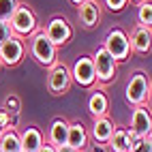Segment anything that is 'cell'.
<instances>
[{"label": "cell", "mask_w": 152, "mask_h": 152, "mask_svg": "<svg viewBox=\"0 0 152 152\" xmlns=\"http://www.w3.org/2000/svg\"><path fill=\"white\" fill-rule=\"evenodd\" d=\"M26 52L32 56V60L37 64H41L45 69L54 66L58 62V49L54 47V43L45 37L43 30H37L28 37V43H26Z\"/></svg>", "instance_id": "6da1fadb"}, {"label": "cell", "mask_w": 152, "mask_h": 152, "mask_svg": "<svg viewBox=\"0 0 152 152\" xmlns=\"http://www.w3.org/2000/svg\"><path fill=\"white\" fill-rule=\"evenodd\" d=\"M9 28H11V34L24 39V41L32 32H37L39 24H37V13L32 11V7L26 4V2H19L15 13L11 15V19H9Z\"/></svg>", "instance_id": "7a4b0ae2"}, {"label": "cell", "mask_w": 152, "mask_h": 152, "mask_svg": "<svg viewBox=\"0 0 152 152\" xmlns=\"http://www.w3.org/2000/svg\"><path fill=\"white\" fill-rule=\"evenodd\" d=\"M124 96H126V103L139 107V105H146L150 101V79L144 71H135L131 75L129 84L124 88Z\"/></svg>", "instance_id": "3957f363"}, {"label": "cell", "mask_w": 152, "mask_h": 152, "mask_svg": "<svg viewBox=\"0 0 152 152\" xmlns=\"http://www.w3.org/2000/svg\"><path fill=\"white\" fill-rule=\"evenodd\" d=\"M73 79H71V69L64 64V62H58L54 66L47 69V77H45V86H47V92L54 94V96H60V94H66Z\"/></svg>", "instance_id": "277c9868"}, {"label": "cell", "mask_w": 152, "mask_h": 152, "mask_svg": "<svg viewBox=\"0 0 152 152\" xmlns=\"http://www.w3.org/2000/svg\"><path fill=\"white\" fill-rule=\"evenodd\" d=\"M103 47L105 52L116 60V62H124V60H129L131 56V45H129V34L124 32L122 28H111L105 41H103Z\"/></svg>", "instance_id": "5b68a950"}, {"label": "cell", "mask_w": 152, "mask_h": 152, "mask_svg": "<svg viewBox=\"0 0 152 152\" xmlns=\"http://www.w3.org/2000/svg\"><path fill=\"white\" fill-rule=\"evenodd\" d=\"M92 66H94V75H96V84H109L114 82L116 71H118V62L111 58L103 45H99L92 52Z\"/></svg>", "instance_id": "8992f818"}, {"label": "cell", "mask_w": 152, "mask_h": 152, "mask_svg": "<svg viewBox=\"0 0 152 152\" xmlns=\"http://www.w3.org/2000/svg\"><path fill=\"white\" fill-rule=\"evenodd\" d=\"M43 32H45V37L49 39V41L54 43V47L58 49V47L66 45L71 39H73V26L69 24L66 17L56 15V17H52V19L47 22V26H45Z\"/></svg>", "instance_id": "52a82bcc"}, {"label": "cell", "mask_w": 152, "mask_h": 152, "mask_svg": "<svg viewBox=\"0 0 152 152\" xmlns=\"http://www.w3.org/2000/svg\"><path fill=\"white\" fill-rule=\"evenodd\" d=\"M26 56V41L11 34L0 45V64L2 66H17Z\"/></svg>", "instance_id": "ba28073f"}, {"label": "cell", "mask_w": 152, "mask_h": 152, "mask_svg": "<svg viewBox=\"0 0 152 152\" xmlns=\"http://www.w3.org/2000/svg\"><path fill=\"white\" fill-rule=\"evenodd\" d=\"M71 79H73L77 86H82V88H92L96 84L92 58L90 56H79L73 62V66H71Z\"/></svg>", "instance_id": "9c48e42d"}, {"label": "cell", "mask_w": 152, "mask_h": 152, "mask_svg": "<svg viewBox=\"0 0 152 152\" xmlns=\"http://www.w3.org/2000/svg\"><path fill=\"white\" fill-rule=\"evenodd\" d=\"M129 131H131V133H135L137 137H146V135L152 133V116H150V109L146 105L133 107V111H131Z\"/></svg>", "instance_id": "30bf717a"}, {"label": "cell", "mask_w": 152, "mask_h": 152, "mask_svg": "<svg viewBox=\"0 0 152 152\" xmlns=\"http://www.w3.org/2000/svg\"><path fill=\"white\" fill-rule=\"evenodd\" d=\"M77 17L82 28H96L103 17V7L99 0H86L84 4L77 7Z\"/></svg>", "instance_id": "8fae6325"}, {"label": "cell", "mask_w": 152, "mask_h": 152, "mask_svg": "<svg viewBox=\"0 0 152 152\" xmlns=\"http://www.w3.org/2000/svg\"><path fill=\"white\" fill-rule=\"evenodd\" d=\"M129 45L131 52L137 54H148L150 45H152V28H144V26H135L129 34Z\"/></svg>", "instance_id": "7c38bea8"}, {"label": "cell", "mask_w": 152, "mask_h": 152, "mask_svg": "<svg viewBox=\"0 0 152 152\" xmlns=\"http://www.w3.org/2000/svg\"><path fill=\"white\" fill-rule=\"evenodd\" d=\"M90 144V137H88V131L86 126L75 120V122H69V133H66V146H71L77 152H84Z\"/></svg>", "instance_id": "4fadbf2b"}, {"label": "cell", "mask_w": 152, "mask_h": 152, "mask_svg": "<svg viewBox=\"0 0 152 152\" xmlns=\"http://www.w3.org/2000/svg\"><path fill=\"white\" fill-rule=\"evenodd\" d=\"M116 124L111 122L107 116H101V118H92V129H90L88 137L94 139V144H107L111 133H114Z\"/></svg>", "instance_id": "5bb4252c"}, {"label": "cell", "mask_w": 152, "mask_h": 152, "mask_svg": "<svg viewBox=\"0 0 152 152\" xmlns=\"http://www.w3.org/2000/svg\"><path fill=\"white\" fill-rule=\"evenodd\" d=\"M19 141H22V152H37L45 144L41 129H37V126H26L19 133Z\"/></svg>", "instance_id": "9a60e30c"}, {"label": "cell", "mask_w": 152, "mask_h": 152, "mask_svg": "<svg viewBox=\"0 0 152 152\" xmlns=\"http://www.w3.org/2000/svg\"><path fill=\"white\" fill-rule=\"evenodd\" d=\"M66 133H69V120L64 118H54L47 131V144H52L54 148L66 144Z\"/></svg>", "instance_id": "2e32d148"}, {"label": "cell", "mask_w": 152, "mask_h": 152, "mask_svg": "<svg viewBox=\"0 0 152 152\" xmlns=\"http://www.w3.org/2000/svg\"><path fill=\"white\" fill-rule=\"evenodd\" d=\"M109 111V99L103 90H94L92 94L88 96V114L92 118H101V116H107Z\"/></svg>", "instance_id": "e0dca14e"}, {"label": "cell", "mask_w": 152, "mask_h": 152, "mask_svg": "<svg viewBox=\"0 0 152 152\" xmlns=\"http://www.w3.org/2000/svg\"><path fill=\"white\" fill-rule=\"evenodd\" d=\"M0 152H22V141L15 126H9L0 133Z\"/></svg>", "instance_id": "ac0fdd59"}, {"label": "cell", "mask_w": 152, "mask_h": 152, "mask_svg": "<svg viewBox=\"0 0 152 152\" xmlns=\"http://www.w3.org/2000/svg\"><path fill=\"white\" fill-rule=\"evenodd\" d=\"M107 150L109 152H129V139H126V129L116 126L114 133H111L109 141H107Z\"/></svg>", "instance_id": "d6986e66"}, {"label": "cell", "mask_w": 152, "mask_h": 152, "mask_svg": "<svg viewBox=\"0 0 152 152\" xmlns=\"http://www.w3.org/2000/svg\"><path fill=\"white\" fill-rule=\"evenodd\" d=\"M137 26L150 28L152 26V2L144 0V2L137 4Z\"/></svg>", "instance_id": "ffe728a7"}, {"label": "cell", "mask_w": 152, "mask_h": 152, "mask_svg": "<svg viewBox=\"0 0 152 152\" xmlns=\"http://www.w3.org/2000/svg\"><path fill=\"white\" fill-rule=\"evenodd\" d=\"M17 4L19 0H0V22H9L11 15L15 13Z\"/></svg>", "instance_id": "44dd1931"}, {"label": "cell", "mask_w": 152, "mask_h": 152, "mask_svg": "<svg viewBox=\"0 0 152 152\" xmlns=\"http://www.w3.org/2000/svg\"><path fill=\"white\" fill-rule=\"evenodd\" d=\"M129 152H152V137L146 135V137H139L137 144L131 148Z\"/></svg>", "instance_id": "7402d4cb"}, {"label": "cell", "mask_w": 152, "mask_h": 152, "mask_svg": "<svg viewBox=\"0 0 152 152\" xmlns=\"http://www.w3.org/2000/svg\"><path fill=\"white\" fill-rule=\"evenodd\" d=\"M2 109L7 111V114H11V111H13V114H17V111H19V101H17V96H15V94H9Z\"/></svg>", "instance_id": "603a6c76"}, {"label": "cell", "mask_w": 152, "mask_h": 152, "mask_svg": "<svg viewBox=\"0 0 152 152\" xmlns=\"http://www.w3.org/2000/svg\"><path fill=\"white\" fill-rule=\"evenodd\" d=\"M103 4L109 9V11L118 13V11H122V9L129 4V0H103Z\"/></svg>", "instance_id": "cb8c5ba5"}, {"label": "cell", "mask_w": 152, "mask_h": 152, "mask_svg": "<svg viewBox=\"0 0 152 152\" xmlns=\"http://www.w3.org/2000/svg\"><path fill=\"white\" fill-rule=\"evenodd\" d=\"M9 37H11V28H9V22H0V45H2Z\"/></svg>", "instance_id": "d4e9b609"}, {"label": "cell", "mask_w": 152, "mask_h": 152, "mask_svg": "<svg viewBox=\"0 0 152 152\" xmlns=\"http://www.w3.org/2000/svg\"><path fill=\"white\" fill-rule=\"evenodd\" d=\"M86 150H88V152H109L105 144H92V146L86 148Z\"/></svg>", "instance_id": "484cf974"}, {"label": "cell", "mask_w": 152, "mask_h": 152, "mask_svg": "<svg viewBox=\"0 0 152 152\" xmlns=\"http://www.w3.org/2000/svg\"><path fill=\"white\" fill-rule=\"evenodd\" d=\"M37 152H56V148H54L52 144H43V146H41V148H39Z\"/></svg>", "instance_id": "4316f807"}, {"label": "cell", "mask_w": 152, "mask_h": 152, "mask_svg": "<svg viewBox=\"0 0 152 152\" xmlns=\"http://www.w3.org/2000/svg\"><path fill=\"white\" fill-rule=\"evenodd\" d=\"M56 152H77V150H73L71 146H66V144H62V146H58L56 148Z\"/></svg>", "instance_id": "83f0119b"}, {"label": "cell", "mask_w": 152, "mask_h": 152, "mask_svg": "<svg viewBox=\"0 0 152 152\" xmlns=\"http://www.w3.org/2000/svg\"><path fill=\"white\" fill-rule=\"evenodd\" d=\"M71 2H73L75 7H79V4H84V2H86V0H71Z\"/></svg>", "instance_id": "f1b7e54d"}, {"label": "cell", "mask_w": 152, "mask_h": 152, "mask_svg": "<svg viewBox=\"0 0 152 152\" xmlns=\"http://www.w3.org/2000/svg\"><path fill=\"white\" fill-rule=\"evenodd\" d=\"M129 2H133V4H139V2H144V0H129Z\"/></svg>", "instance_id": "f546056e"}, {"label": "cell", "mask_w": 152, "mask_h": 152, "mask_svg": "<svg viewBox=\"0 0 152 152\" xmlns=\"http://www.w3.org/2000/svg\"><path fill=\"white\" fill-rule=\"evenodd\" d=\"M0 66H2V64H0Z\"/></svg>", "instance_id": "4dcf8cb0"}]
</instances>
